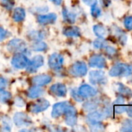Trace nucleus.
I'll return each instance as SVG.
<instances>
[{"label":"nucleus","mask_w":132,"mask_h":132,"mask_svg":"<svg viewBox=\"0 0 132 132\" xmlns=\"http://www.w3.org/2000/svg\"><path fill=\"white\" fill-rule=\"evenodd\" d=\"M132 74V65L125 63H117L110 70L109 75L113 77H128Z\"/></svg>","instance_id":"obj_1"},{"label":"nucleus","mask_w":132,"mask_h":132,"mask_svg":"<svg viewBox=\"0 0 132 132\" xmlns=\"http://www.w3.org/2000/svg\"><path fill=\"white\" fill-rule=\"evenodd\" d=\"M88 71L87 66L84 62L78 61L72 65L69 69V73L75 77H82L86 75Z\"/></svg>","instance_id":"obj_2"},{"label":"nucleus","mask_w":132,"mask_h":132,"mask_svg":"<svg viewBox=\"0 0 132 132\" xmlns=\"http://www.w3.org/2000/svg\"><path fill=\"white\" fill-rule=\"evenodd\" d=\"M7 49L10 52L14 53H24L26 51V43L20 39H13L10 40L7 45Z\"/></svg>","instance_id":"obj_3"},{"label":"nucleus","mask_w":132,"mask_h":132,"mask_svg":"<svg viewBox=\"0 0 132 132\" xmlns=\"http://www.w3.org/2000/svg\"><path fill=\"white\" fill-rule=\"evenodd\" d=\"M89 80L92 84H105L107 81L105 73L102 70H92L89 73Z\"/></svg>","instance_id":"obj_4"},{"label":"nucleus","mask_w":132,"mask_h":132,"mask_svg":"<svg viewBox=\"0 0 132 132\" xmlns=\"http://www.w3.org/2000/svg\"><path fill=\"white\" fill-rule=\"evenodd\" d=\"M13 122L17 127H30L33 124L31 118L23 112H17L15 114Z\"/></svg>","instance_id":"obj_5"},{"label":"nucleus","mask_w":132,"mask_h":132,"mask_svg":"<svg viewBox=\"0 0 132 132\" xmlns=\"http://www.w3.org/2000/svg\"><path fill=\"white\" fill-rule=\"evenodd\" d=\"M29 59L26 55L21 53H18L16 55L13 56L11 63L13 67L16 69H24L27 67L29 63Z\"/></svg>","instance_id":"obj_6"},{"label":"nucleus","mask_w":132,"mask_h":132,"mask_svg":"<svg viewBox=\"0 0 132 132\" xmlns=\"http://www.w3.org/2000/svg\"><path fill=\"white\" fill-rule=\"evenodd\" d=\"M64 63V58L61 55L58 53H53L49 56L48 59V65L49 67L54 70H59L61 69Z\"/></svg>","instance_id":"obj_7"},{"label":"nucleus","mask_w":132,"mask_h":132,"mask_svg":"<svg viewBox=\"0 0 132 132\" xmlns=\"http://www.w3.org/2000/svg\"><path fill=\"white\" fill-rule=\"evenodd\" d=\"M65 123L67 125L73 127L76 125L77 123V115H76V110L75 108L70 104H68L65 113Z\"/></svg>","instance_id":"obj_8"},{"label":"nucleus","mask_w":132,"mask_h":132,"mask_svg":"<svg viewBox=\"0 0 132 132\" xmlns=\"http://www.w3.org/2000/svg\"><path fill=\"white\" fill-rule=\"evenodd\" d=\"M44 64V57L41 55H37L33 58V60L30 62H29L26 68L29 73H35L37 70L41 67Z\"/></svg>","instance_id":"obj_9"},{"label":"nucleus","mask_w":132,"mask_h":132,"mask_svg":"<svg viewBox=\"0 0 132 132\" xmlns=\"http://www.w3.org/2000/svg\"><path fill=\"white\" fill-rule=\"evenodd\" d=\"M49 106H50V103L48 101L45 99H40L30 105V111L34 114H38L40 112L47 110L49 108Z\"/></svg>","instance_id":"obj_10"},{"label":"nucleus","mask_w":132,"mask_h":132,"mask_svg":"<svg viewBox=\"0 0 132 132\" xmlns=\"http://www.w3.org/2000/svg\"><path fill=\"white\" fill-rule=\"evenodd\" d=\"M78 93L82 98H91L96 95L97 90L90 85L83 84L79 88Z\"/></svg>","instance_id":"obj_11"},{"label":"nucleus","mask_w":132,"mask_h":132,"mask_svg":"<svg viewBox=\"0 0 132 132\" xmlns=\"http://www.w3.org/2000/svg\"><path fill=\"white\" fill-rule=\"evenodd\" d=\"M89 64L91 67L103 69L107 67V61L103 56L99 54H95L90 57Z\"/></svg>","instance_id":"obj_12"},{"label":"nucleus","mask_w":132,"mask_h":132,"mask_svg":"<svg viewBox=\"0 0 132 132\" xmlns=\"http://www.w3.org/2000/svg\"><path fill=\"white\" fill-rule=\"evenodd\" d=\"M68 103L67 101H64V102H59L55 104L53 106V109H52V112H51V116L54 118H58L61 116H62L63 114H65V111L68 106Z\"/></svg>","instance_id":"obj_13"},{"label":"nucleus","mask_w":132,"mask_h":132,"mask_svg":"<svg viewBox=\"0 0 132 132\" xmlns=\"http://www.w3.org/2000/svg\"><path fill=\"white\" fill-rule=\"evenodd\" d=\"M50 92L53 95L59 97H65L67 94V87L63 84H55L50 87Z\"/></svg>","instance_id":"obj_14"},{"label":"nucleus","mask_w":132,"mask_h":132,"mask_svg":"<svg viewBox=\"0 0 132 132\" xmlns=\"http://www.w3.org/2000/svg\"><path fill=\"white\" fill-rule=\"evenodd\" d=\"M57 15L54 13H49L45 15H40L37 16V22L41 25H47L53 23L56 21Z\"/></svg>","instance_id":"obj_15"},{"label":"nucleus","mask_w":132,"mask_h":132,"mask_svg":"<svg viewBox=\"0 0 132 132\" xmlns=\"http://www.w3.org/2000/svg\"><path fill=\"white\" fill-rule=\"evenodd\" d=\"M51 81V77L46 74H40L32 78V82L37 86H44L48 84Z\"/></svg>","instance_id":"obj_16"},{"label":"nucleus","mask_w":132,"mask_h":132,"mask_svg":"<svg viewBox=\"0 0 132 132\" xmlns=\"http://www.w3.org/2000/svg\"><path fill=\"white\" fill-rule=\"evenodd\" d=\"M107 118L106 114L104 113V111H91L88 116H87V119L88 121L91 123V122H98V121H101L102 120H103L104 118Z\"/></svg>","instance_id":"obj_17"},{"label":"nucleus","mask_w":132,"mask_h":132,"mask_svg":"<svg viewBox=\"0 0 132 132\" xmlns=\"http://www.w3.org/2000/svg\"><path fill=\"white\" fill-rule=\"evenodd\" d=\"M115 90L123 97H126L128 98L132 97L131 90L121 83H117L115 84Z\"/></svg>","instance_id":"obj_18"},{"label":"nucleus","mask_w":132,"mask_h":132,"mask_svg":"<svg viewBox=\"0 0 132 132\" xmlns=\"http://www.w3.org/2000/svg\"><path fill=\"white\" fill-rule=\"evenodd\" d=\"M44 94V90L40 87V86H34L30 87L27 90V97L30 99H36L42 96Z\"/></svg>","instance_id":"obj_19"},{"label":"nucleus","mask_w":132,"mask_h":132,"mask_svg":"<svg viewBox=\"0 0 132 132\" xmlns=\"http://www.w3.org/2000/svg\"><path fill=\"white\" fill-rule=\"evenodd\" d=\"M12 17L15 22H22L26 17V12L23 8H16L13 10Z\"/></svg>","instance_id":"obj_20"},{"label":"nucleus","mask_w":132,"mask_h":132,"mask_svg":"<svg viewBox=\"0 0 132 132\" xmlns=\"http://www.w3.org/2000/svg\"><path fill=\"white\" fill-rule=\"evenodd\" d=\"M63 33L64 35L69 37H78L80 36L81 32L80 29L76 26H69L64 29Z\"/></svg>","instance_id":"obj_21"},{"label":"nucleus","mask_w":132,"mask_h":132,"mask_svg":"<svg viewBox=\"0 0 132 132\" xmlns=\"http://www.w3.org/2000/svg\"><path fill=\"white\" fill-rule=\"evenodd\" d=\"M62 16L65 21L69 23H74L76 19V14L71 11H68L66 8H64L62 9Z\"/></svg>","instance_id":"obj_22"},{"label":"nucleus","mask_w":132,"mask_h":132,"mask_svg":"<svg viewBox=\"0 0 132 132\" xmlns=\"http://www.w3.org/2000/svg\"><path fill=\"white\" fill-rule=\"evenodd\" d=\"M93 32L96 36H97L98 37H100V38H103L107 35L106 28L103 25H100V24H97L93 26Z\"/></svg>","instance_id":"obj_23"},{"label":"nucleus","mask_w":132,"mask_h":132,"mask_svg":"<svg viewBox=\"0 0 132 132\" xmlns=\"http://www.w3.org/2000/svg\"><path fill=\"white\" fill-rule=\"evenodd\" d=\"M31 48L33 51H44L47 50V46L45 43H44L40 40H38V41H36L32 45Z\"/></svg>","instance_id":"obj_24"},{"label":"nucleus","mask_w":132,"mask_h":132,"mask_svg":"<svg viewBox=\"0 0 132 132\" xmlns=\"http://www.w3.org/2000/svg\"><path fill=\"white\" fill-rule=\"evenodd\" d=\"M107 45H108L107 42L103 38H100V37H99L93 42V46L96 49H104Z\"/></svg>","instance_id":"obj_25"},{"label":"nucleus","mask_w":132,"mask_h":132,"mask_svg":"<svg viewBox=\"0 0 132 132\" xmlns=\"http://www.w3.org/2000/svg\"><path fill=\"white\" fill-rule=\"evenodd\" d=\"M91 14L93 17L97 18L101 15V9L98 6L97 2H94L92 5H91Z\"/></svg>","instance_id":"obj_26"},{"label":"nucleus","mask_w":132,"mask_h":132,"mask_svg":"<svg viewBox=\"0 0 132 132\" xmlns=\"http://www.w3.org/2000/svg\"><path fill=\"white\" fill-rule=\"evenodd\" d=\"M121 131H132V120L131 119H127L125 120L121 125Z\"/></svg>","instance_id":"obj_27"},{"label":"nucleus","mask_w":132,"mask_h":132,"mask_svg":"<svg viewBox=\"0 0 132 132\" xmlns=\"http://www.w3.org/2000/svg\"><path fill=\"white\" fill-rule=\"evenodd\" d=\"M11 94L5 90H0V102L1 103H6L11 98Z\"/></svg>","instance_id":"obj_28"},{"label":"nucleus","mask_w":132,"mask_h":132,"mask_svg":"<svg viewBox=\"0 0 132 132\" xmlns=\"http://www.w3.org/2000/svg\"><path fill=\"white\" fill-rule=\"evenodd\" d=\"M96 108H97V104L93 101H88V102L85 103L83 105L84 110L86 111H90V112L95 111L96 109Z\"/></svg>","instance_id":"obj_29"},{"label":"nucleus","mask_w":132,"mask_h":132,"mask_svg":"<svg viewBox=\"0 0 132 132\" xmlns=\"http://www.w3.org/2000/svg\"><path fill=\"white\" fill-rule=\"evenodd\" d=\"M30 37L36 41L41 40L44 38V33L40 31H33L29 34Z\"/></svg>","instance_id":"obj_30"},{"label":"nucleus","mask_w":132,"mask_h":132,"mask_svg":"<svg viewBox=\"0 0 132 132\" xmlns=\"http://www.w3.org/2000/svg\"><path fill=\"white\" fill-rule=\"evenodd\" d=\"M90 129L93 131H98L104 130V127H103V125L100 123V121L91 122L90 123Z\"/></svg>","instance_id":"obj_31"},{"label":"nucleus","mask_w":132,"mask_h":132,"mask_svg":"<svg viewBox=\"0 0 132 132\" xmlns=\"http://www.w3.org/2000/svg\"><path fill=\"white\" fill-rule=\"evenodd\" d=\"M2 124H3V126H2V131H11V124H10V121H9V118L5 117L2 119Z\"/></svg>","instance_id":"obj_32"},{"label":"nucleus","mask_w":132,"mask_h":132,"mask_svg":"<svg viewBox=\"0 0 132 132\" xmlns=\"http://www.w3.org/2000/svg\"><path fill=\"white\" fill-rule=\"evenodd\" d=\"M1 5L8 10H11L14 5V0H1Z\"/></svg>","instance_id":"obj_33"},{"label":"nucleus","mask_w":132,"mask_h":132,"mask_svg":"<svg viewBox=\"0 0 132 132\" xmlns=\"http://www.w3.org/2000/svg\"><path fill=\"white\" fill-rule=\"evenodd\" d=\"M104 49H105L106 53L107 54L108 56H110V57H114V56H116V54H117V50H116L114 47L107 45Z\"/></svg>","instance_id":"obj_34"},{"label":"nucleus","mask_w":132,"mask_h":132,"mask_svg":"<svg viewBox=\"0 0 132 132\" xmlns=\"http://www.w3.org/2000/svg\"><path fill=\"white\" fill-rule=\"evenodd\" d=\"M124 26L128 30H132V16H127L124 20Z\"/></svg>","instance_id":"obj_35"},{"label":"nucleus","mask_w":132,"mask_h":132,"mask_svg":"<svg viewBox=\"0 0 132 132\" xmlns=\"http://www.w3.org/2000/svg\"><path fill=\"white\" fill-rule=\"evenodd\" d=\"M114 106V111L117 114H122L126 111V106L124 104H117Z\"/></svg>","instance_id":"obj_36"},{"label":"nucleus","mask_w":132,"mask_h":132,"mask_svg":"<svg viewBox=\"0 0 132 132\" xmlns=\"http://www.w3.org/2000/svg\"><path fill=\"white\" fill-rule=\"evenodd\" d=\"M9 36V32L7 30H5V29L0 27V41L4 40L5 38H7Z\"/></svg>","instance_id":"obj_37"},{"label":"nucleus","mask_w":132,"mask_h":132,"mask_svg":"<svg viewBox=\"0 0 132 132\" xmlns=\"http://www.w3.org/2000/svg\"><path fill=\"white\" fill-rule=\"evenodd\" d=\"M7 86V80L2 77H0V90H3Z\"/></svg>","instance_id":"obj_38"},{"label":"nucleus","mask_w":132,"mask_h":132,"mask_svg":"<svg viewBox=\"0 0 132 132\" xmlns=\"http://www.w3.org/2000/svg\"><path fill=\"white\" fill-rule=\"evenodd\" d=\"M125 104V100L124 98V97L120 96L118 97L114 102V105H117V104Z\"/></svg>","instance_id":"obj_39"},{"label":"nucleus","mask_w":132,"mask_h":132,"mask_svg":"<svg viewBox=\"0 0 132 132\" xmlns=\"http://www.w3.org/2000/svg\"><path fill=\"white\" fill-rule=\"evenodd\" d=\"M72 97H73L76 101H78L79 102H81V101H82V97L79 94L78 92H76L75 90H72Z\"/></svg>","instance_id":"obj_40"},{"label":"nucleus","mask_w":132,"mask_h":132,"mask_svg":"<svg viewBox=\"0 0 132 132\" xmlns=\"http://www.w3.org/2000/svg\"><path fill=\"white\" fill-rule=\"evenodd\" d=\"M15 103H16V104L17 106H19V107H22V106L24 105V101H23V100L21 97H17V98L16 99Z\"/></svg>","instance_id":"obj_41"},{"label":"nucleus","mask_w":132,"mask_h":132,"mask_svg":"<svg viewBox=\"0 0 132 132\" xmlns=\"http://www.w3.org/2000/svg\"><path fill=\"white\" fill-rule=\"evenodd\" d=\"M125 111L127 112V114H128V115L129 117L132 118V104L128 106V107H126V111Z\"/></svg>","instance_id":"obj_42"},{"label":"nucleus","mask_w":132,"mask_h":132,"mask_svg":"<svg viewBox=\"0 0 132 132\" xmlns=\"http://www.w3.org/2000/svg\"><path fill=\"white\" fill-rule=\"evenodd\" d=\"M100 2L103 6H108L110 4V0H100Z\"/></svg>","instance_id":"obj_43"},{"label":"nucleus","mask_w":132,"mask_h":132,"mask_svg":"<svg viewBox=\"0 0 132 132\" xmlns=\"http://www.w3.org/2000/svg\"><path fill=\"white\" fill-rule=\"evenodd\" d=\"M49 1H51L52 3H54V5H61V3L62 2V0H49Z\"/></svg>","instance_id":"obj_44"}]
</instances>
